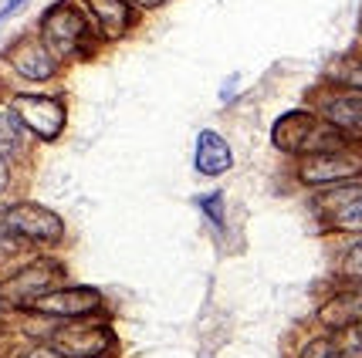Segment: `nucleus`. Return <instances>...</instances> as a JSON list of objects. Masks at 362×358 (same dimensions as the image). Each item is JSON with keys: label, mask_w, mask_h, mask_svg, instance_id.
<instances>
[{"label": "nucleus", "mask_w": 362, "mask_h": 358, "mask_svg": "<svg viewBox=\"0 0 362 358\" xmlns=\"http://www.w3.org/2000/svg\"><path fill=\"white\" fill-rule=\"evenodd\" d=\"M21 250V237H14L7 227H0V264L11 257V253H17Z\"/></svg>", "instance_id": "18"}, {"label": "nucleus", "mask_w": 362, "mask_h": 358, "mask_svg": "<svg viewBox=\"0 0 362 358\" xmlns=\"http://www.w3.org/2000/svg\"><path fill=\"white\" fill-rule=\"evenodd\" d=\"M28 358H62L54 348H34V352H28Z\"/></svg>", "instance_id": "20"}, {"label": "nucleus", "mask_w": 362, "mask_h": 358, "mask_svg": "<svg viewBox=\"0 0 362 358\" xmlns=\"http://www.w3.org/2000/svg\"><path fill=\"white\" fill-rule=\"evenodd\" d=\"M342 78H346L349 85L362 88V58H352V61L342 64Z\"/></svg>", "instance_id": "19"}, {"label": "nucleus", "mask_w": 362, "mask_h": 358, "mask_svg": "<svg viewBox=\"0 0 362 358\" xmlns=\"http://www.w3.org/2000/svg\"><path fill=\"white\" fill-rule=\"evenodd\" d=\"M325 136H335L329 129L308 115V112H291V115H281L274 122V145L284 149V153H335L339 142H329Z\"/></svg>", "instance_id": "1"}, {"label": "nucleus", "mask_w": 362, "mask_h": 358, "mask_svg": "<svg viewBox=\"0 0 362 358\" xmlns=\"http://www.w3.org/2000/svg\"><path fill=\"white\" fill-rule=\"evenodd\" d=\"M51 348L62 358H105L112 352V335L95 321L62 325L51 331Z\"/></svg>", "instance_id": "2"}, {"label": "nucleus", "mask_w": 362, "mask_h": 358, "mask_svg": "<svg viewBox=\"0 0 362 358\" xmlns=\"http://www.w3.org/2000/svg\"><path fill=\"white\" fill-rule=\"evenodd\" d=\"M362 172V156H352V153H342V149H335V153H315V156H308L301 162V183H308V186H322V183H346L352 176H359Z\"/></svg>", "instance_id": "6"}, {"label": "nucleus", "mask_w": 362, "mask_h": 358, "mask_svg": "<svg viewBox=\"0 0 362 358\" xmlns=\"http://www.w3.org/2000/svg\"><path fill=\"white\" fill-rule=\"evenodd\" d=\"M200 210H204V213L214 220L217 227H223V193H221V189H214L210 196H204V200H200Z\"/></svg>", "instance_id": "15"}, {"label": "nucleus", "mask_w": 362, "mask_h": 358, "mask_svg": "<svg viewBox=\"0 0 362 358\" xmlns=\"http://www.w3.org/2000/svg\"><path fill=\"white\" fill-rule=\"evenodd\" d=\"M301 358H342V352H339L332 342H325V338H322V342L308 345V348L301 352Z\"/></svg>", "instance_id": "17"}, {"label": "nucleus", "mask_w": 362, "mask_h": 358, "mask_svg": "<svg viewBox=\"0 0 362 358\" xmlns=\"http://www.w3.org/2000/svg\"><path fill=\"white\" fill-rule=\"evenodd\" d=\"M58 267L54 264H34L28 267V270H21L17 278H11L7 284H4V291L11 297H17V301H41L45 294H51V284L58 280Z\"/></svg>", "instance_id": "9"}, {"label": "nucleus", "mask_w": 362, "mask_h": 358, "mask_svg": "<svg viewBox=\"0 0 362 358\" xmlns=\"http://www.w3.org/2000/svg\"><path fill=\"white\" fill-rule=\"evenodd\" d=\"M102 308V297L95 287H64V291H51L37 301V311L58 314V318H85Z\"/></svg>", "instance_id": "8"}, {"label": "nucleus", "mask_w": 362, "mask_h": 358, "mask_svg": "<svg viewBox=\"0 0 362 358\" xmlns=\"http://www.w3.org/2000/svg\"><path fill=\"white\" fill-rule=\"evenodd\" d=\"M139 4H146V7H153V4H163V0H139Z\"/></svg>", "instance_id": "23"}, {"label": "nucleus", "mask_w": 362, "mask_h": 358, "mask_svg": "<svg viewBox=\"0 0 362 358\" xmlns=\"http://www.w3.org/2000/svg\"><path fill=\"white\" fill-rule=\"evenodd\" d=\"M88 7L95 11L98 24L105 28V34H109V37H119V34H126L129 20H132L126 0H88Z\"/></svg>", "instance_id": "13"}, {"label": "nucleus", "mask_w": 362, "mask_h": 358, "mask_svg": "<svg viewBox=\"0 0 362 358\" xmlns=\"http://www.w3.org/2000/svg\"><path fill=\"white\" fill-rule=\"evenodd\" d=\"M230 145L223 142L221 132H214V129H206L200 132V139H197V169L204 172V176H221V172L230 169Z\"/></svg>", "instance_id": "10"}, {"label": "nucleus", "mask_w": 362, "mask_h": 358, "mask_svg": "<svg viewBox=\"0 0 362 358\" xmlns=\"http://www.w3.org/2000/svg\"><path fill=\"white\" fill-rule=\"evenodd\" d=\"M342 270H346L349 278H362V240H356V244L346 250V257H342Z\"/></svg>", "instance_id": "16"}, {"label": "nucleus", "mask_w": 362, "mask_h": 358, "mask_svg": "<svg viewBox=\"0 0 362 358\" xmlns=\"http://www.w3.org/2000/svg\"><path fill=\"white\" fill-rule=\"evenodd\" d=\"M325 119L339 132H362V95H339L325 102Z\"/></svg>", "instance_id": "12"}, {"label": "nucleus", "mask_w": 362, "mask_h": 358, "mask_svg": "<svg viewBox=\"0 0 362 358\" xmlns=\"http://www.w3.org/2000/svg\"><path fill=\"white\" fill-rule=\"evenodd\" d=\"M318 206L329 213L332 223L359 230L362 227V183H339L335 189L322 193Z\"/></svg>", "instance_id": "7"}, {"label": "nucleus", "mask_w": 362, "mask_h": 358, "mask_svg": "<svg viewBox=\"0 0 362 358\" xmlns=\"http://www.w3.org/2000/svg\"><path fill=\"white\" fill-rule=\"evenodd\" d=\"M21 4H24V0H7V7L0 11V20H4V17H11V14H14V11L21 7Z\"/></svg>", "instance_id": "21"}, {"label": "nucleus", "mask_w": 362, "mask_h": 358, "mask_svg": "<svg viewBox=\"0 0 362 358\" xmlns=\"http://www.w3.org/2000/svg\"><path fill=\"white\" fill-rule=\"evenodd\" d=\"M14 115L17 122L28 132H34L37 139H58L64 129V109L62 102L45 98V95H17L14 98Z\"/></svg>", "instance_id": "4"}, {"label": "nucleus", "mask_w": 362, "mask_h": 358, "mask_svg": "<svg viewBox=\"0 0 362 358\" xmlns=\"http://www.w3.org/2000/svg\"><path fill=\"white\" fill-rule=\"evenodd\" d=\"M21 132H24V125L17 122V115H0V159H11L21 153Z\"/></svg>", "instance_id": "14"}, {"label": "nucleus", "mask_w": 362, "mask_h": 358, "mask_svg": "<svg viewBox=\"0 0 362 358\" xmlns=\"http://www.w3.org/2000/svg\"><path fill=\"white\" fill-rule=\"evenodd\" d=\"M14 68L31 81H45L51 71H54V61H51V51L37 41H24L21 47H14Z\"/></svg>", "instance_id": "11"}, {"label": "nucleus", "mask_w": 362, "mask_h": 358, "mask_svg": "<svg viewBox=\"0 0 362 358\" xmlns=\"http://www.w3.org/2000/svg\"><path fill=\"white\" fill-rule=\"evenodd\" d=\"M4 227L21 240H37V244H58L64 234L62 220L47 206H37V203H17L14 210H7Z\"/></svg>", "instance_id": "3"}, {"label": "nucleus", "mask_w": 362, "mask_h": 358, "mask_svg": "<svg viewBox=\"0 0 362 358\" xmlns=\"http://www.w3.org/2000/svg\"><path fill=\"white\" fill-rule=\"evenodd\" d=\"M7 179H11V172H7V162L0 159V193L7 189Z\"/></svg>", "instance_id": "22"}, {"label": "nucleus", "mask_w": 362, "mask_h": 358, "mask_svg": "<svg viewBox=\"0 0 362 358\" xmlns=\"http://www.w3.org/2000/svg\"><path fill=\"white\" fill-rule=\"evenodd\" d=\"M88 37L85 17L71 7V4H54L45 14V41L47 47H54L58 54H78L81 41Z\"/></svg>", "instance_id": "5"}]
</instances>
